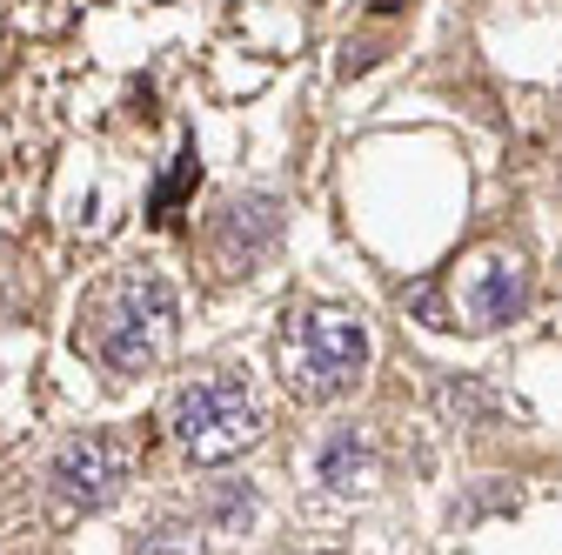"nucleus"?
<instances>
[{"mask_svg": "<svg viewBox=\"0 0 562 555\" xmlns=\"http://www.w3.org/2000/svg\"><path fill=\"white\" fill-rule=\"evenodd\" d=\"M168 335H175V288L161 274H121V282H108L88 308V328H81L94 362L114 375L155 369L168 355Z\"/></svg>", "mask_w": 562, "mask_h": 555, "instance_id": "obj_1", "label": "nucleus"}, {"mask_svg": "<svg viewBox=\"0 0 562 555\" xmlns=\"http://www.w3.org/2000/svg\"><path fill=\"white\" fill-rule=\"evenodd\" d=\"M274 362L302 401H335L369 369V328L341 308H295L274 335Z\"/></svg>", "mask_w": 562, "mask_h": 555, "instance_id": "obj_2", "label": "nucleus"}, {"mask_svg": "<svg viewBox=\"0 0 562 555\" xmlns=\"http://www.w3.org/2000/svg\"><path fill=\"white\" fill-rule=\"evenodd\" d=\"M168 429L194 462H235L241 449H255L261 415L235 375H194L168 395Z\"/></svg>", "mask_w": 562, "mask_h": 555, "instance_id": "obj_3", "label": "nucleus"}, {"mask_svg": "<svg viewBox=\"0 0 562 555\" xmlns=\"http://www.w3.org/2000/svg\"><path fill=\"white\" fill-rule=\"evenodd\" d=\"M522 295H529L522 254H509V248H475L469 261L449 268L442 288H422L415 302L436 308L442 328H503V321H516Z\"/></svg>", "mask_w": 562, "mask_h": 555, "instance_id": "obj_4", "label": "nucleus"}, {"mask_svg": "<svg viewBox=\"0 0 562 555\" xmlns=\"http://www.w3.org/2000/svg\"><path fill=\"white\" fill-rule=\"evenodd\" d=\"M127 468H134L127 442H114V435H81V442H67V449L54 455V496H60L67 509H108V502L121 496Z\"/></svg>", "mask_w": 562, "mask_h": 555, "instance_id": "obj_5", "label": "nucleus"}, {"mask_svg": "<svg viewBox=\"0 0 562 555\" xmlns=\"http://www.w3.org/2000/svg\"><path fill=\"white\" fill-rule=\"evenodd\" d=\"M274 235H281V207L268 194H235L215 215V261H222V274L255 268L274 248Z\"/></svg>", "mask_w": 562, "mask_h": 555, "instance_id": "obj_6", "label": "nucleus"}, {"mask_svg": "<svg viewBox=\"0 0 562 555\" xmlns=\"http://www.w3.org/2000/svg\"><path fill=\"white\" fill-rule=\"evenodd\" d=\"M322 475L335 482V489H356V482L369 475V449L356 442V429H348V435H335V442H328V455H322Z\"/></svg>", "mask_w": 562, "mask_h": 555, "instance_id": "obj_7", "label": "nucleus"}, {"mask_svg": "<svg viewBox=\"0 0 562 555\" xmlns=\"http://www.w3.org/2000/svg\"><path fill=\"white\" fill-rule=\"evenodd\" d=\"M134 555H201V535L181 529V522H161L155 535H140V542H134Z\"/></svg>", "mask_w": 562, "mask_h": 555, "instance_id": "obj_8", "label": "nucleus"}]
</instances>
